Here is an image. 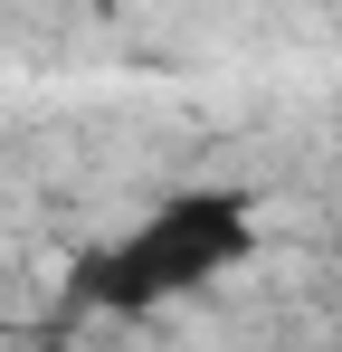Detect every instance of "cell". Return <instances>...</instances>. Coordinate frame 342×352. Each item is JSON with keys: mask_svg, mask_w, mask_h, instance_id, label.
Instances as JSON below:
<instances>
[{"mask_svg": "<svg viewBox=\"0 0 342 352\" xmlns=\"http://www.w3.org/2000/svg\"><path fill=\"white\" fill-rule=\"evenodd\" d=\"M257 257V200L247 190H219V181H200V190H171L152 200L133 229H114L105 248H86L76 267H67V305L76 314H162L181 295L219 286Z\"/></svg>", "mask_w": 342, "mask_h": 352, "instance_id": "cell-1", "label": "cell"}]
</instances>
